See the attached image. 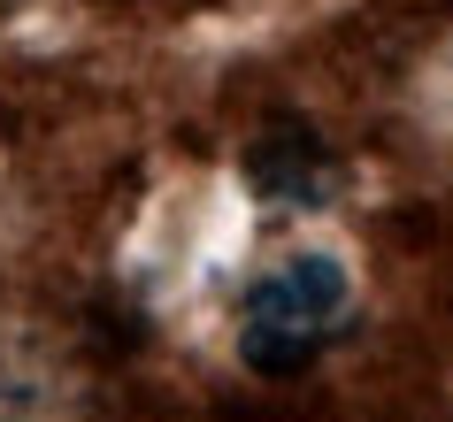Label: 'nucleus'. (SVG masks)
Returning <instances> with one entry per match:
<instances>
[{"mask_svg":"<svg viewBox=\"0 0 453 422\" xmlns=\"http://www.w3.org/2000/svg\"><path fill=\"white\" fill-rule=\"evenodd\" d=\"M346 323H354V277H346V261L300 246V254L269 261L262 277L246 284L239 353L262 376H285V369H300V361H315Z\"/></svg>","mask_w":453,"mask_h":422,"instance_id":"nucleus-1","label":"nucleus"},{"mask_svg":"<svg viewBox=\"0 0 453 422\" xmlns=\"http://www.w3.org/2000/svg\"><path fill=\"white\" fill-rule=\"evenodd\" d=\"M254 192H262V200H300V208L331 200L323 154H315L308 139H269V146H254Z\"/></svg>","mask_w":453,"mask_h":422,"instance_id":"nucleus-2","label":"nucleus"}]
</instances>
